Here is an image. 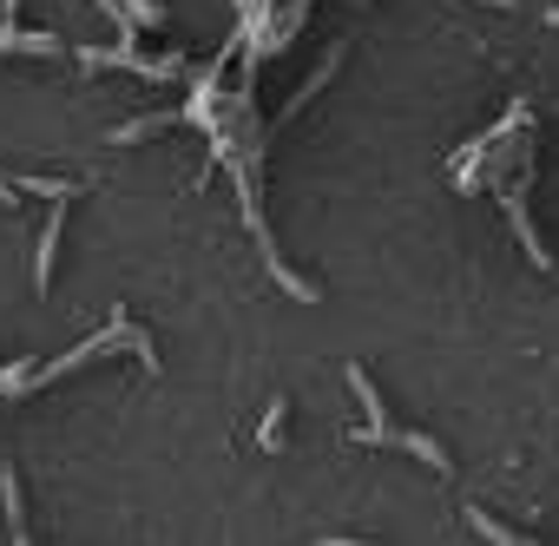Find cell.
<instances>
[{"instance_id":"1","label":"cell","mask_w":559,"mask_h":546,"mask_svg":"<svg viewBox=\"0 0 559 546\" xmlns=\"http://www.w3.org/2000/svg\"><path fill=\"white\" fill-rule=\"evenodd\" d=\"M67 204H73V198H67ZM67 204L47 217V237H40V257H34V284H40V290L53 284V257H60V237H67Z\"/></svg>"},{"instance_id":"2","label":"cell","mask_w":559,"mask_h":546,"mask_svg":"<svg viewBox=\"0 0 559 546\" xmlns=\"http://www.w3.org/2000/svg\"><path fill=\"white\" fill-rule=\"evenodd\" d=\"M8 54H67L53 34H21V27H0V60Z\"/></svg>"},{"instance_id":"3","label":"cell","mask_w":559,"mask_h":546,"mask_svg":"<svg viewBox=\"0 0 559 546\" xmlns=\"http://www.w3.org/2000/svg\"><path fill=\"white\" fill-rule=\"evenodd\" d=\"M0 507H8V533L27 539V513H21V474L14 467H0Z\"/></svg>"},{"instance_id":"4","label":"cell","mask_w":559,"mask_h":546,"mask_svg":"<svg viewBox=\"0 0 559 546\" xmlns=\"http://www.w3.org/2000/svg\"><path fill=\"white\" fill-rule=\"evenodd\" d=\"M349 389H356V402L369 408V428H382V422H389V402L376 395V382H369V369H362V363H349Z\"/></svg>"},{"instance_id":"5","label":"cell","mask_w":559,"mask_h":546,"mask_svg":"<svg viewBox=\"0 0 559 546\" xmlns=\"http://www.w3.org/2000/svg\"><path fill=\"white\" fill-rule=\"evenodd\" d=\"M21 191H34V198H53V204H67V198H80L86 185H73V178H40V171H34V178H21Z\"/></svg>"},{"instance_id":"6","label":"cell","mask_w":559,"mask_h":546,"mask_svg":"<svg viewBox=\"0 0 559 546\" xmlns=\"http://www.w3.org/2000/svg\"><path fill=\"white\" fill-rule=\"evenodd\" d=\"M467 520H474V533H487V539H500V546H533V533H513V526H500V520H487L480 507H467Z\"/></svg>"},{"instance_id":"7","label":"cell","mask_w":559,"mask_h":546,"mask_svg":"<svg viewBox=\"0 0 559 546\" xmlns=\"http://www.w3.org/2000/svg\"><path fill=\"white\" fill-rule=\"evenodd\" d=\"M276 441H284V395L263 408V428H257V448H263V454H276Z\"/></svg>"},{"instance_id":"8","label":"cell","mask_w":559,"mask_h":546,"mask_svg":"<svg viewBox=\"0 0 559 546\" xmlns=\"http://www.w3.org/2000/svg\"><path fill=\"white\" fill-rule=\"evenodd\" d=\"M126 8H132V21H139V27H158V21H165L158 0H126Z\"/></svg>"},{"instance_id":"9","label":"cell","mask_w":559,"mask_h":546,"mask_svg":"<svg viewBox=\"0 0 559 546\" xmlns=\"http://www.w3.org/2000/svg\"><path fill=\"white\" fill-rule=\"evenodd\" d=\"M27 191H21V178H8V171H0V204H21Z\"/></svg>"}]
</instances>
